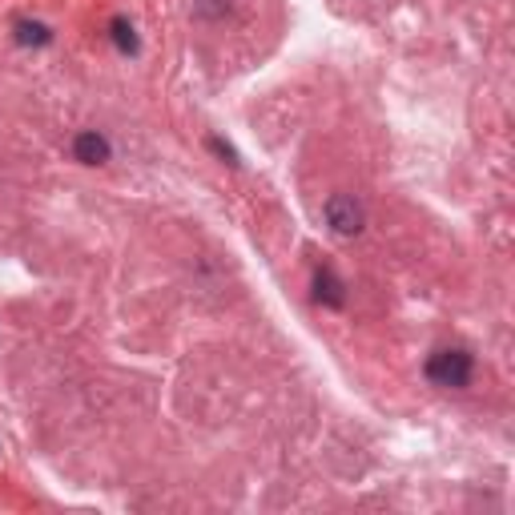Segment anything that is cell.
I'll list each match as a JSON object with an SVG mask.
<instances>
[{"label":"cell","instance_id":"3","mask_svg":"<svg viewBox=\"0 0 515 515\" xmlns=\"http://www.w3.org/2000/svg\"><path fill=\"white\" fill-rule=\"evenodd\" d=\"M73 158L85 161V166H105V161H109V141L101 137L97 129L77 133V141H73Z\"/></svg>","mask_w":515,"mask_h":515},{"label":"cell","instance_id":"1","mask_svg":"<svg viewBox=\"0 0 515 515\" xmlns=\"http://www.w3.org/2000/svg\"><path fill=\"white\" fill-rule=\"evenodd\" d=\"M472 355L467 350H435V355L427 358V378L435 386H443V391H459V386L472 383Z\"/></svg>","mask_w":515,"mask_h":515},{"label":"cell","instance_id":"2","mask_svg":"<svg viewBox=\"0 0 515 515\" xmlns=\"http://www.w3.org/2000/svg\"><path fill=\"white\" fill-rule=\"evenodd\" d=\"M326 222H331L334 234L355 238L358 230H363V206H358L350 193H334V198L326 201Z\"/></svg>","mask_w":515,"mask_h":515},{"label":"cell","instance_id":"5","mask_svg":"<svg viewBox=\"0 0 515 515\" xmlns=\"http://www.w3.org/2000/svg\"><path fill=\"white\" fill-rule=\"evenodd\" d=\"M113 41L121 53H137V36H133V25L129 20H113Z\"/></svg>","mask_w":515,"mask_h":515},{"label":"cell","instance_id":"4","mask_svg":"<svg viewBox=\"0 0 515 515\" xmlns=\"http://www.w3.org/2000/svg\"><path fill=\"white\" fill-rule=\"evenodd\" d=\"M318 302L342 306V282L334 278V270H323V274H318Z\"/></svg>","mask_w":515,"mask_h":515},{"label":"cell","instance_id":"6","mask_svg":"<svg viewBox=\"0 0 515 515\" xmlns=\"http://www.w3.org/2000/svg\"><path fill=\"white\" fill-rule=\"evenodd\" d=\"M17 41H20V44H49V28L20 20V25H17Z\"/></svg>","mask_w":515,"mask_h":515}]
</instances>
